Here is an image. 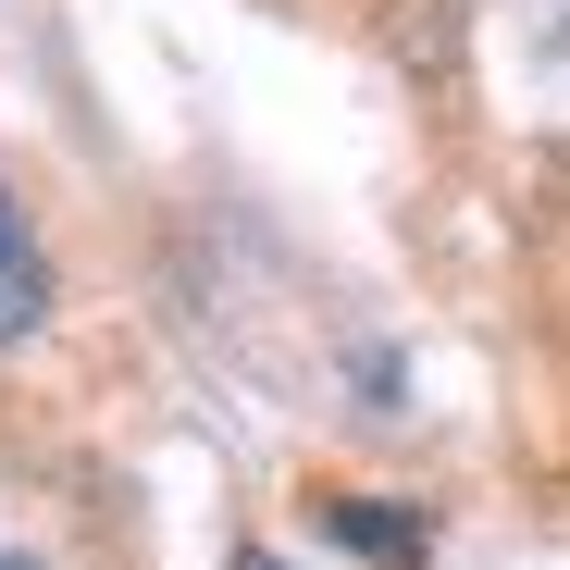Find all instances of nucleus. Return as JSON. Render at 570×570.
Wrapping results in <instances>:
<instances>
[{
	"instance_id": "nucleus-1",
	"label": "nucleus",
	"mask_w": 570,
	"mask_h": 570,
	"mask_svg": "<svg viewBox=\"0 0 570 570\" xmlns=\"http://www.w3.org/2000/svg\"><path fill=\"white\" fill-rule=\"evenodd\" d=\"M38 311H50V261H38V236L13 212V186H0V347H26Z\"/></svg>"
},
{
	"instance_id": "nucleus-2",
	"label": "nucleus",
	"mask_w": 570,
	"mask_h": 570,
	"mask_svg": "<svg viewBox=\"0 0 570 570\" xmlns=\"http://www.w3.org/2000/svg\"><path fill=\"white\" fill-rule=\"evenodd\" d=\"M335 533L372 546V558H410V521H385V509H347V497H335Z\"/></svg>"
},
{
	"instance_id": "nucleus-3",
	"label": "nucleus",
	"mask_w": 570,
	"mask_h": 570,
	"mask_svg": "<svg viewBox=\"0 0 570 570\" xmlns=\"http://www.w3.org/2000/svg\"><path fill=\"white\" fill-rule=\"evenodd\" d=\"M236 570H285V558H236Z\"/></svg>"
},
{
	"instance_id": "nucleus-4",
	"label": "nucleus",
	"mask_w": 570,
	"mask_h": 570,
	"mask_svg": "<svg viewBox=\"0 0 570 570\" xmlns=\"http://www.w3.org/2000/svg\"><path fill=\"white\" fill-rule=\"evenodd\" d=\"M0 570H26V558H0Z\"/></svg>"
}]
</instances>
